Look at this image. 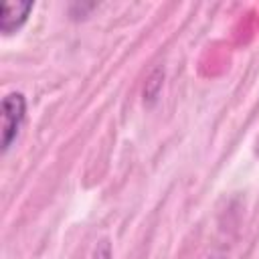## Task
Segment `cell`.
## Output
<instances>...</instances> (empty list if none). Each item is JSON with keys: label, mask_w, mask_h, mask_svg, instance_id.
<instances>
[{"label": "cell", "mask_w": 259, "mask_h": 259, "mask_svg": "<svg viewBox=\"0 0 259 259\" xmlns=\"http://www.w3.org/2000/svg\"><path fill=\"white\" fill-rule=\"evenodd\" d=\"M24 117H26L24 95L18 91L8 93L2 99V138H0L2 152H8L10 146L14 144V140L18 138V132L24 123Z\"/></svg>", "instance_id": "cell-1"}, {"label": "cell", "mask_w": 259, "mask_h": 259, "mask_svg": "<svg viewBox=\"0 0 259 259\" xmlns=\"http://www.w3.org/2000/svg\"><path fill=\"white\" fill-rule=\"evenodd\" d=\"M34 2H2V12H0V30L2 34H12L24 26L28 20V14L32 12Z\"/></svg>", "instance_id": "cell-2"}, {"label": "cell", "mask_w": 259, "mask_h": 259, "mask_svg": "<svg viewBox=\"0 0 259 259\" xmlns=\"http://www.w3.org/2000/svg\"><path fill=\"white\" fill-rule=\"evenodd\" d=\"M162 79H164V71H162V69H156V71L148 77L146 87H144V101H148V103L156 101V97H158V93H160V87H162Z\"/></svg>", "instance_id": "cell-3"}, {"label": "cell", "mask_w": 259, "mask_h": 259, "mask_svg": "<svg viewBox=\"0 0 259 259\" xmlns=\"http://www.w3.org/2000/svg\"><path fill=\"white\" fill-rule=\"evenodd\" d=\"M93 259H111V243L107 239H101L93 251Z\"/></svg>", "instance_id": "cell-4"}]
</instances>
